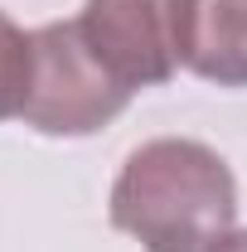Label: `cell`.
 <instances>
[{
    "instance_id": "obj_2",
    "label": "cell",
    "mask_w": 247,
    "mask_h": 252,
    "mask_svg": "<svg viewBox=\"0 0 247 252\" xmlns=\"http://www.w3.org/2000/svg\"><path fill=\"white\" fill-rule=\"evenodd\" d=\"M131 88L97 59L78 20H59L30 34V88L20 117L39 136H93L117 122Z\"/></svg>"
},
{
    "instance_id": "obj_3",
    "label": "cell",
    "mask_w": 247,
    "mask_h": 252,
    "mask_svg": "<svg viewBox=\"0 0 247 252\" xmlns=\"http://www.w3.org/2000/svg\"><path fill=\"white\" fill-rule=\"evenodd\" d=\"M78 25L131 93L180 73V0H88Z\"/></svg>"
},
{
    "instance_id": "obj_1",
    "label": "cell",
    "mask_w": 247,
    "mask_h": 252,
    "mask_svg": "<svg viewBox=\"0 0 247 252\" xmlns=\"http://www.w3.org/2000/svg\"><path fill=\"white\" fill-rule=\"evenodd\" d=\"M112 223L146 252H209L238 223V180L214 146L160 136L126 156Z\"/></svg>"
},
{
    "instance_id": "obj_4",
    "label": "cell",
    "mask_w": 247,
    "mask_h": 252,
    "mask_svg": "<svg viewBox=\"0 0 247 252\" xmlns=\"http://www.w3.org/2000/svg\"><path fill=\"white\" fill-rule=\"evenodd\" d=\"M180 59L218 88H247V0H180Z\"/></svg>"
},
{
    "instance_id": "obj_6",
    "label": "cell",
    "mask_w": 247,
    "mask_h": 252,
    "mask_svg": "<svg viewBox=\"0 0 247 252\" xmlns=\"http://www.w3.org/2000/svg\"><path fill=\"white\" fill-rule=\"evenodd\" d=\"M209 252H247V233H228V238H218Z\"/></svg>"
},
{
    "instance_id": "obj_5",
    "label": "cell",
    "mask_w": 247,
    "mask_h": 252,
    "mask_svg": "<svg viewBox=\"0 0 247 252\" xmlns=\"http://www.w3.org/2000/svg\"><path fill=\"white\" fill-rule=\"evenodd\" d=\"M30 88V34L0 10V122L20 117Z\"/></svg>"
}]
</instances>
